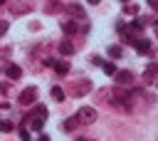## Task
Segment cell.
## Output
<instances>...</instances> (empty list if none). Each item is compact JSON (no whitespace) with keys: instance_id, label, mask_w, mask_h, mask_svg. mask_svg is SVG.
I'll list each match as a JSON object with an SVG mask.
<instances>
[{"instance_id":"484cf974","label":"cell","mask_w":158,"mask_h":141,"mask_svg":"<svg viewBox=\"0 0 158 141\" xmlns=\"http://www.w3.org/2000/svg\"><path fill=\"white\" fill-rule=\"evenodd\" d=\"M86 2H89V5H99L101 0H86Z\"/></svg>"},{"instance_id":"9c48e42d","label":"cell","mask_w":158,"mask_h":141,"mask_svg":"<svg viewBox=\"0 0 158 141\" xmlns=\"http://www.w3.org/2000/svg\"><path fill=\"white\" fill-rule=\"evenodd\" d=\"M5 74H7V79H20V77H22V69H20L17 64H7Z\"/></svg>"},{"instance_id":"7a4b0ae2","label":"cell","mask_w":158,"mask_h":141,"mask_svg":"<svg viewBox=\"0 0 158 141\" xmlns=\"http://www.w3.org/2000/svg\"><path fill=\"white\" fill-rule=\"evenodd\" d=\"M77 119H79V124H94L96 121V109L94 106H81L77 111Z\"/></svg>"},{"instance_id":"8fae6325","label":"cell","mask_w":158,"mask_h":141,"mask_svg":"<svg viewBox=\"0 0 158 141\" xmlns=\"http://www.w3.org/2000/svg\"><path fill=\"white\" fill-rule=\"evenodd\" d=\"M114 77H116L118 84H131V82H133V74H131V72H118V74H114Z\"/></svg>"},{"instance_id":"ba28073f","label":"cell","mask_w":158,"mask_h":141,"mask_svg":"<svg viewBox=\"0 0 158 141\" xmlns=\"http://www.w3.org/2000/svg\"><path fill=\"white\" fill-rule=\"evenodd\" d=\"M133 47H136V52H141V54H148V52H151V40H146V37H141V40H133Z\"/></svg>"},{"instance_id":"d4e9b609","label":"cell","mask_w":158,"mask_h":141,"mask_svg":"<svg viewBox=\"0 0 158 141\" xmlns=\"http://www.w3.org/2000/svg\"><path fill=\"white\" fill-rule=\"evenodd\" d=\"M148 5H151V7L156 10V12H158V0H148Z\"/></svg>"},{"instance_id":"4fadbf2b","label":"cell","mask_w":158,"mask_h":141,"mask_svg":"<svg viewBox=\"0 0 158 141\" xmlns=\"http://www.w3.org/2000/svg\"><path fill=\"white\" fill-rule=\"evenodd\" d=\"M94 62H96V64H101V67H104V72H106V74H116V67H114V64H111V62H104V59H99V57H96V59H94Z\"/></svg>"},{"instance_id":"f546056e","label":"cell","mask_w":158,"mask_h":141,"mask_svg":"<svg viewBox=\"0 0 158 141\" xmlns=\"http://www.w3.org/2000/svg\"><path fill=\"white\" fill-rule=\"evenodd\" d=\"M121 2H123V5H126V2H128V0H121Z\"/></svg>"},{"instance_id":"7c38bea8","label":"cell","mask_w":158,"mask_h":141,"mask_svg":"<svg viewBox=\"0 0 158 141\" xmlns=\"http://www.w3.org/2000/svg\"><path fill=\"white\" fill-rule=\"evenodd\" d=\"M59 52L69 57V54H74V45H72L69 40H64V42H59Z\"/></svg>"},{"instance_id":"30bf717a","label":"cell","mask_w":158,"mask_h":141,"mask_svg":"<svg viewBox=\"0 0 158 141\" xmlns=\"http://www.w3.org/2000/svg\"><path fill=\"white\" fill-rule=\"evenodd\" d=\"M52 69H54L59 77H64V74L69 72V64H67V62H52Z\"/></svg>"},{"instance_id":"3957f363","label":"cell","mask_w":158,"mask_h":141,"mask_svg":"<svg viewBox=\"0 0 158 141\" xmlns=\"http://www.w3.org/2000/svg\"><path fill=\"white\" fill-rule=\"evenodd\" d=\"M91 92V82L89 79H81V82H74L72 84V94L74 96H84V94H89Z\"/></svg>"},{"instance_id":"603a6c76","label":"cell","mask_w":158,"mask_h":141,"mask_svg":"<svg viewBox=\"0 0 158 141\" xmlns=\"http://www.w3.org/2000/svg\"><path fill=\"white\" fill-rule=\"evenodd\" d=\"M0 92H2V94H10V82H2V84H0Z\"/></svg>"},{"instance_id":"e0dca14e","label":"cell","mask_w":158,"mask_h":141,"mask_svg":"<svg viewBox=\"0 0 158 141\" xmlns=\"http://www.w3.org/2000/svg\"><path fill=\"white\" fill-rule=\"evenodd\" d=\"M77 126H79V119H77V116H72V119L64 121V129H67V131H74Z\"/></svg>"},{"instance_id":"5bb4252c","label":"cell","mask_w":158,"mask_h":141,"mask_svg":"<svg viewBox=\"0 0 158 141\" xmlns=\"http://www.w3.org/2000/svg\"><path fill=\"white\" fill-rule=\"evenodd\" d=\"M64 10H67V12H69V15H74V17H84V10H81V7H79V5H67V7H64Z\"/></svg>"},{"instance_id":"9a60e30c","label":"cell","mask_w":158,"mask_h":141,"mask_svg":"<svg viewBox=\"0 0 158 141\" xmlns=\"http://www.w3.org/2000/svg\"><path fill=\"white\" fill-rule=\"evenodd\" d=\"M52 99L54 101H64V89L62 87H52Z\"/></svg>"},{"instance_id":"83f0119b","label":"cell","mask_w":158,"mask_h":141,"mask_svg":"<svg viewBox=\"0 0 158 141\" xmlns=\"http://www.w3.org/2000/svg\"><path fill=\"white\" fill-rule=\"evenodd\" d=\"M5 2H7V0H0V5H5Z\"/></svg>"},{"instance_id":"7402d4cb","label":"cell","mask_w":158,"mask_h":141,"mask_svg":"<svg viewBox=\"0 0 158 141\" xmlns=\"http://www.w3.org/2000/svg\"><path fill=\"white\" fill-rule=\"evenodd\" d=\"M7 27H10V25H7V20H0V37L7 32Z\"/></svg>"},{"instance_id":"ffe728a7","label":"cell","mask_w":158,"mask_h":141,"mask_svg":"<svg viewBox=\"0 0 158 141\" xmlns=\"http://www.w3.org/2000/svg\"><path fill=\"white\" fill-rule=\"evenodd\" d=\"M123 12H126V15H136V12H138V7H136V5H131V2H126Z\"/></svg>"},{"instance_id":"2e32d148","label":"cell","mask_w":158,"mask_h":141,"mask_svg":"<svg viewBox=\"0 0 158 141\" xmlns=\"http://www.w3.org/2000/svg\"><path fill=\"white\" fill-rule=\"evenodd\" d=\"M62 30H64V35H74V32L79 30V25H77V22H64Z\"/></svg>"},{"instance_id":"4316f807","label":"cell","mask_w":158,"mask_h":141,"mask_svg":"<svg viewBox=\"0 0 158 141\" xmlns=\"http://www.w3.org/2000/svg\"><path fill=\"white\" fill-rule=\"evenodd\" d=\"M77 141H86V139H81V136H79V139H77Z\"/></svg>"},{"instance_id":"6da1fadb","label":"cell","mask_w":158,"mask_h":141,"mask_svg":"<svg viewBox=\"0 0 158 141\" xmlns=\"http://www.w3.org/2000/svg\"><path fill=\"white\" fill-rule=\"evenodd\" d=\"M109 104L116 106L118 111H131V109H133V96H131V92L116 87V89L109 92Z\"/></svg>"},{"instance_id":"52a82bcc","label":"cell","mask_w":158,"mask_h":141,"mask_svg":"<svg viewBox=\"0 0 158 141\" xmlns=\"http://www.w3.org/2000/svg\"><path fill=\"white\" fill-rule=\"evenodd\" d=\"M62 10H64V5H62L59 0H47V2H44V12H47V15H57V12H62Z\"/></svg>"},{"instance_id":"8992f818","label":"cell","mask_w":158,"mask_h":141,"mask_svg":"<svg viewBox=\"0 0 158 141\" xmlns=\"http://www.w3.org/2000/svg\"><path fill=\"white\" fill-rule=\"evenodd\" d=\"M143 79L148 84H158V64H148L146 72H143Z\"/></svg>"},{"instance_id":"277c9868","label":"cell","mask_w":158,"mask_h":141,"mask_svg":"<svg viewBox=\"0 0 158 141\" xmlns=\"http://www.w3.org/2000/svg\"><path fill=\"white\" fill-rule=\"evenodd\" d=\"M35 101H37V89H35V87L22 89V94H20V104H22V106H30V104H35Z\"/></svg>"},{"instance_id":"cb8c5ba5","label":"cell","mask_w":158,"mask_h":141,"mask_svg":"<svg viewBox=\"0 0 158 141\" xmlns=\"http://www.w3.org/2000/svg\"><path fill=\"white\" fill-rule=\"evenodd\" d=\"M20 139H22V141H30V134H27V131H22V129H20Z\"/></svg>"},{"instance_id":"5b68a950","label":"cell","mask_w":158,"mask_h":141,"mask_svg":"<svg viewBox=\"0 0 158 141\" xmlns=\"http://www.w3.org/2000/svg\"><path fill=\"white\" fill-rule=\"evenodd\" d=\"M30 10H32V0H15L10 5V12H15V15H25Z\"/></svg>"},{"instance_id":"44dd1931","label":"cell","mask_w":158,"mask_h":141,"mask_svg":"<svg viewBox=\"0 0 158 141\" xmlns=\"http://www.w3.org/2000/svg\"><path fill=\"white\" fill-rule=\"evenodd\" d=\"M0 131H12V121L2 119V121H0Z\"/></svg>"},{"instance_id":"d6986e66","label":"cell","mask_w":158,"mask_h":141,"mask_svg":"<svg viewBox=\"0 0 158 141\" xmlns=\"http://www.w3.org/2000/svg\"><path fill=\"white\" fill-rule=\"evenodd\" d=\"M109 54H111V57H114V59H116V57H121V54H123V49H121V47H116V45H114V47H109Z\"/></svg>"},{"instance_id":"f1b7e54d","label":"cell","mask_w":158,"mask_h":141,"mask_svg":"<svg viewBox=\"0 0 158 141\" xmlns=\"http://www.w3.org/2000/svg\"><path fill=\"white\" fill-rule=\"evenodd\" d=\"M156 32H158V20H156Z\"/></svg>"},{"instance_id":"ac0fdd59","label":"cell","mask_w":158,"mask_h":141,"mask_svg":"<svg viewBox=\"0 0 158 141\" xmlns=\"http://www.w3.org/2000/svg\"><path fill=\"white\" fill-rule=\"evenodd\" d=\"M42 124H44V116H37V114H35V116H32V129H35V131H40V129H42Z\"/></svg>"}]
</instances>
